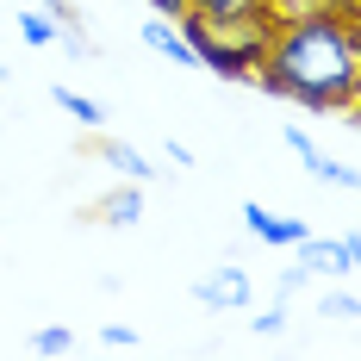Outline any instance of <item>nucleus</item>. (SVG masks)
I'll list each match as a JSON object with an SVG mask.
<instances>
[{
  "instance_id": "13",
  "label": "nucleus",
  "mask_w": 361,
  "mask_h": 361,
  "mask_svg": "<svg viewBox=\"0 0 361 361\" xmlns=\"http://www.w3.org/2000/svg\"><path fill=\"white\" fill-rule=\"evenodd\" d=\"M19 37H25L32 50H44V44H56V19H50V13H19Z\"/></svg>"
},
{
  "instance_id": "16",
  "label": "nucleus",
  "mask_w": 361,
  "mask_h": 361,
  "mask_svg": "<svg viewBox=\"0 0 361 361\" xmlns=\"http://www.w3.org/2000/svg\"><path fill=\"white\" fill-rule=\"evenodd\" d=\"M250 330H255V336H281V330H287V299H274L262 318H250Z\"/></svg>"
},
{
  "instance_id": "5",
  "label": "nucleus",
  "mask_w": 361,
  "mask_h": 361,
  "mask_svg": "<svg viewBox=\"0 0 361 361\" xmlns=\"http://www.w3.org/2000/svg\"><path fill=\"white\" fill-rule=\"evenodd\" d=\"M193 299H200L206 312H243L255 299V287H250V274H243L237 262H224V268H212V274L193 281Z\"/></svg>"
},
{
  "instance_id": "7",
  "label": "nucleus",
  "mask_w": 361,
  "mask_h": 361,
  "mask_svg": "<svg viewBox=\"0 0 361 361\" xmlns=\"http://www.w3.org/2000/svg\"><path fill=\"white\" fill-rule=\"evenodd\" d=\"M268 25H299V19H330V13H361V0H262Z\"/></svg>"
},
{
  "instance_id": "21",
  "label": "nucleus",
  "mask_w": 361,
  "mask_h": 361,
  "mask_svg": "<svg viewBox=\"0 0 361 361\" xmlns=\"http://www.w3.org/2000/svg\"><path fill=\"white\" fill-rule=\"evenodd\" d=\"M0 87H6V69H0Z\"/></svg>"
},
{
  "instance_id": "18",
  "label": "nucleus",
  "mask_w": 361,
  "mask_h": 361,
  "mask_svg": "<svg viewBox=\"0 0 361 361\" xmlns=\"http://www.w3.org/2000/svg\"><path fill=\"white\" fill-rule=\"evenodd\" d=\"M262 0H187V13H250Z\"/></svg>"
},
{
  "instance_id": "2",
  "label": "nucleus",
  "mask_w": 361,
  "mask_h": 361,
  "mask_svg": "<svg viewBox=\"0 0 361 361\" xmlns=\"http://www.w3.org/2000/svg\"><path fill=\"white\" fill-rule=\"evenodd\" d=\"M175 25L193 44L200 69L224 75V81H255L268 44H274V25L262 6H250V13H180Z\"/></svg>"
},
{
  "instance_id": "19",
  "label": "nucleus",
  "mask_w": 361,
  "mask_h": 361,
  "mask_svg": "<svg viewBox=\"0 0 361 361\" xmlns=\"http://www.w3.org/2000/svg\"><path fill=\"white\" fill-rule=\"evenodd\" d=\"M100 343H106V349H137V330H131V324H106V330H100Z\"/></svg>"
},
{
  "instance_id": "10",
  "label": "nucleus",
  "mask_w": 361,
  "mask_h": 361,
  "mask_svg": "<svg viewBox=\"0 0 361 361\" xmlns=\"http://www.w3.org/2000/svg\"><path fill=\"white\" fill-rule=\"evenodd\" d=\"M50 100H56V106L69 112V118L81 125V131H100V125H106V106H100L94 94H81V87H69V81H56V87H50Z\"/></svg>"
},
{
  "instance_id": "15",
  "label": "nucleus",
  "mask_w": 361,
  "mask_h": 361,
  "mask_svg": "<svg viewBox=\"0 0 361 361\" xmlns=\"http://www.w3.org/2000/svg\"><path fill=\"white\" fill-rule=\"evenodd\" d=\"M32 349H37V355H69V349H75V330L69 324H44L32 336Z\"/></svg>"
},
{
  "instance_id": "1",
  "label": "nucleus",
  "mask_w": 361,
  "mask_h": 361,
  "mask_svg": "<svg viewBox=\"0 0 361 361\" xmlns=\"http://www.w3.org/2000/svg\"><path fill=\"white\" fill-rule=\"evenodd\" d=\"M255 87L281 94L305 112H336L355 125V87H361V13H330V19H299L281 25Z\"/></svg>"
},
{
  "instance_id": "12",
  "label": "nucleus",
  "mask_w": 361,
  "mask_h": 361,
  "mask_svg": "<svg viewBox=\"0 0 361 361\" xmlns=\"http://www.w3.org/2000/svg\"><path fill=\"white\" fill-rule=\"evenodd\" d=\"M100 156H106V162H112V169H118L125 180H137V187L156 175V169L144 162V149H131V144H100Z\"/></svg>"
},
{
  "instance_id": "3",
  "label": "nucleus",
  "mask_w": 361,
  "mask_h": 361,
  "mask_svg": "<svg viewBox=\"0 0 361 361\" xmlns=\"http://www.w3.org/2000/svg\"><path fill=\"white\" fill-rule=\"evenodd\" d=\"M293 250H299V262H305L312 274H336V281H349V274L361 268V237H355V231H343V237H318V231H312V237L293 243Z\"/></svg>"
},
{
  "instance_id": "4",
  "label": "nucleus",
  "mask_w": 361,
  "mask_h": 361,
  "mask_svg": "<svg viewBox=\"0 0 361 361\" xmlns=\"http://www.w3.org/2000/svg\"><path fill=\"white\" fill-rule=\"evenodd\" d=\"M281 144L305 162V175H312V180H330V187H343V193H355V187H361L355 169H349V162H330L324 149L312 144V131H305V125H281Z\"/></svg>"
},
{
  "instance_id": "8",
  "label": "nucleus",
  "mask_w": 361,
  "mask_h": 361,
  "mask_svg": "<svg viewBox=\"0 0 361 361\" xmlns=\"http://www.w3.org/2000/svg\"><path fill=\"white\" fill-rule=\"evenodd\" d=\"M144 44L156 50V56H169V63H180V69H200L193 44H187V37H180V25H175V19H162V13H156V19H144Z\"/></svg>"
},
{
  "instance_id": "9",
  "label": "nucleus",
  "mask_w": 361,
  "mask_h": 361,
  "mask_svg": "<svg viewBox=\"0 0 361 361\" xmlns=\"http://www.w3.org/2000/svg\"><path fill=\"white\" fill-rule=\"evenodd\" d=\"M87 218H100V224H118V231H125V224H137V218H144V187H137V180L112 187V193H106V200H100Z\"/></svg>"
},
{
  "instance_id": "11",
  "label": "nucleus",
  "mask_w": 361,
  "mask_h": 361,
  "mask_svg": "<svg viewBox=\"0 0 361 361\" xmlns=\"http://www.w3.org/2000/svg\"><path fill=\"white\" fill-rule=\"evenodd\" d=\"M44 13L56 19V44H69V56H94V37H87V25L69 0H44Z\"/></svg>"
},
{
  "instance_id": "14",
  "label": "nucleus",
  "mask_w": 361,
  "mask_h": 361,
  "mask_svg": "<svg viewBox=\"0 0 361 361\" xmlns=\"http://www.w3.org/2000/svg\"><path fill=\"white\" fill-rule=\"evenodd\" d=\"M318 312H324V318H336V324H349V318L361 312V299H355V287H336V293H324V299H318Z\"/></svg>"
},
{
  "instance_id": "20",
  "label": "nucleus",
  "mask_w": 361,
  "mask_h": 361,
  "mask_svg": "<svg viewBox=\"0 0 361 361\" xmlns=\"http://www.w3.org/2000/svg\"><path fill=\"white\" fill-rule=\"evenodd\" d=\"M149 6H156L162 19H180V13H187V0H149Z\"/></svg>"
},
{
  "instance_id": "6",
  "label": "nucleus",
  "mask_w": 361,
  "mask_h": 361,
  "mask_svg": "<svg viewBox=\"0 0 361 361\" xmlns=\"http://www.w3.org/2000/svg\"><path fill=\"white\" fill-rule=\"evenodd\" d=\"M243 231H250L255 243H268V250H293V243L312 237L305 218H281V212H268L262 200H243Z\"/></svg>"
},
{
  "instance_id": "17",
  "label": "nucleus",
  "mask_w": 361,
  "mask_h": 361,
  "mask_svg": "<svg viewBox=\"0 0 361 361\" xmlns=\"http://www.w3.org/2000/svg\"><path fill=\"white\" fill-rule=\"evenodd\" d=\"M312 287V268L305 262H293V268H281V287H274V299H293V293Z\"/></svg>"
}]
</instances>
